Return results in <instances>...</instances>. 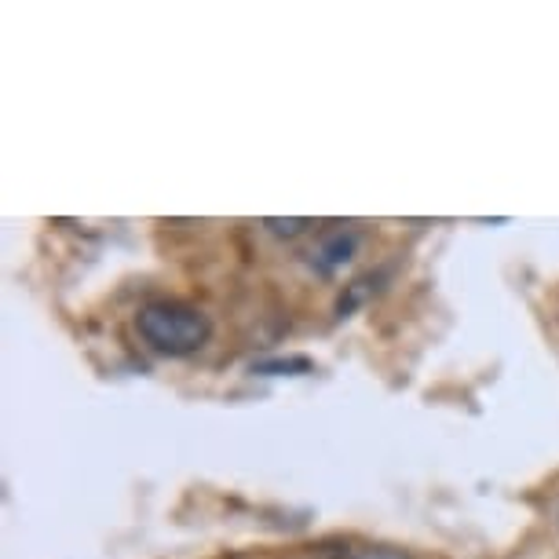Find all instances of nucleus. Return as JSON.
Returning <instances> with one entry per match:
<instances>
[{
	"label": "nucleus",
	"instance_id": "20e7f679",
	"mask_svg": "<svg viewBox=\"0 0 559 559\" xmlns=\"http://www.w3.org/2000/svg\"><path fill=\"white\" fill-rule=\"evenodd\" d=\"M252 369H260V373H282V369L289 373V369H300V373H304V369H311V362H308V358H286V362H282V358H274V362H260Z\"/></svg>",
	"mask_w": 559,
	"mask_h": 559
},
{
	"label": "nucleus",
	"instance_id": "f257e3e1",
	"mask_svg": "<svg viewBox=\"0 0 559 559\" xmlns=\"http://www.w3.org/2000/svg\"><path fill=\"white\" fill-rule=\"evenodd\" d=\"M135 333L151 352L165 358H187L194 352H202L213 336V319L198 308V304L162 297V300H146L135 311Z\"/></svg>",
	"mask_w": 559,
	"mask_h": 559
},
{
	"label": "nucleus",
	"instance_id": "f03ea898",
	"mask_svg": "<svg viewBox=\"0 0 559 559\" xmlns=\"http://www.w3.org/2000/svg\"><path fill=\"white\" fill-rule=\"evenodd\" d=\"M358 257V230L355 227H330L314 238L308 252V263L319 274H336Z\"/></svg>",
	"mask_w": 559,
	"mask_h": 559
},
{
	"label": "nucleus",
	"instance_id": "7ed1b4c3",
	"mask_svg": "<svg viewBox=\"0 0 559 559\" xmlns=\"http://www.w3.org/2000/svg\"><path fill=\"white\" fill-rule=\"evenodd\" d=\"M263 227L278 238H300L311 227V219H263Z\"/></svg>",
	"mask_w": 559,
	"mask_h": 559
},
{
	"label": "nucleus",
	"instance_id": "39448f33",
	"mask_svg": "<svg viewBox=\"0 0 559 559\" xmlns=\"http://www.w3.org/2000/svg\"><path fill=\"white\" fill-rule=\"evenodd\" d=\"M355 559H414L409 552H403V548H388V545H377V548H362Z\"/></svg>",
	"mask_w": 559,
	"mask_h": 559
}]
</instances>
